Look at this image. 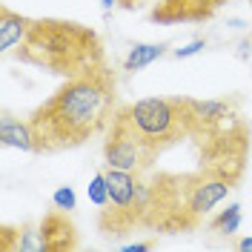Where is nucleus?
Returning <instances> with one entry per match:
<instances>
[{
  "instance_id": "nucleus-1",
  "label": "nucleus",
  "mask_w": 252,
  "mask_h": 252,
  "mask_svg": "<svg viewBox=\"0 0 252 252\" xmlns=\"http://www.w3.org/2000/svg\"><path fill=\"white\" fill-rule=\"evenodd\" d=\"M118 112V80L109 63L92 72L69 78L49 100H43L29 115V124L37 138L40 152L75 149L109 129Z\"/></svg>"
},
{
  "instance_id": "nucleus-2",
  "label": "nucleus",
  "mask_w": 252,
  "mask_h": 252,
  "mask_svg": "<svg viewBox=\"0 0 252 252\" xmlns=\"http://www.w3.org/2000/svg\"><path fill=\"white\" fill-rule=\"evenodd\" d=\"M235 189L232 181L215 172H158L149 181L146 229L158 232H192L201 220Z\"/></svg>"
},
{
  "instance_id": "nucleus-3",
  "label": "nucleus",
  "mask_w": 252,
  "mask_h": 252,
  "mask_svg": "<svg viewBox=\"0 0 252 252\" xmlns=\"http://www.w3.org/2000/svg\"><path fill=\"white\" fill-rule=\"evenodd\" d=\"M15 58L26 66L43 69L58 78H80L106 63L103 43L97 32L75 20L37 17L32 20L29 34L17 46Z\"/></svg>"
},
{
  "instance_id": "nucleus-4",
  "label": "nucleus",
  "mask_w": 252,
  "mask_h": 252,
  "mask_svg": "<svg viewBox=\"0 0 252 252\" xmlns=\"http://www.w3.org/2000/svg\"><path fill=\"white\" fill-rule=\"evenodd\" d=\"M112 121L126 126L143 146H149L158 155L178 141L195 135L192 97H143L118 106Z\"/></svg>"
},
{
  "instance_id": "nucleus-5",
  "label": "nucleus",
  "mask_w": 252,
  "mask_h": 252,
  "mask_svg": "<svg viewBox=\"0 0 252 252\" xmlns=\"http://www.w3.org/2000/svg\"><path fill=\"white\" fill-rule=\"evenodd\" d=\"M106 184H109V204L100 206L97 226L103 235L124 238L146 223L149 181H143V175L138 172L106 166Z\"/></svg>"
},
{
  "instance_id": "nucleus-6",
  "label": "nucleus",
  "mask_w": 252,
  "mask_h": 252,
  "mask_svg": "<svg viewBox=\"0 0 252 252\" xmlns=\"http://www.w3.org/2000/svg\"><path fill=\"white\" fill-rule=\"evenodd\" d=\"M103 158H106V166H112V169H126V172L146 175L149 166L160 155L152 152L149 146H143L126 126L112 121L109 129H106V141H103Z\"/></svg>"
},
{
  "instance_id": "nucleus-7",
  "label": "nucleus",
  "mask_w": 252,
  "mask_h": 252,
  "mask_svg": "<svg viewBox=\"0 0 252 252\" xmlns=\"http://www.w3.org/2000/svg\"><path fill=\"white\" fill-rule=\"evenodd\" d=\"M229 0H158L149 12L152 23L172 26V23H204L212 20Z\"/></svg>"
},
{
  "instance_id": "nucleus-8",
  "label": "nucleus",
  "mask_w": 252,
  "mask_h": 252,
  "mask_svg": "<svg viewBox=\"0 0 252 252\" xmlns=\"http://www.w3.org/2000/svg\"><path fill=\"white\" fill-rule=\"evenodd\" d=\"M40 238H43V252H66L78 247V235H75V223L69 220L66 209H58L43 215L40 220Z\"/></svg>"
},
{
  "instance_id": "nucleus-9",
  "label": "nucleus",
  "mask_w": 252,
  "mask_h": 252,
  "mask_svg": "<svg viewBox=\"0 0 252 252\" xmlns=\"http://www.w3.org/2000/svg\"><path fill=\"white\" fill-rule=\"evenodd\" d=\"M0 143L12 146V149H23V152H37V138L29 121L12 118L9 112H3L0 118Z\"/></svg>"
},
{
  "instance_id": "nucleus-10",
  "label": "nucleus",
  "mask_w": 252,
  "mask_h": 252,
  "mask_svg": "<svg viewBox=\"0 0 252 252\" xmlns=\"http://www.w3.org/2000/svg\"><path fill=\"white\" fill-rule=\"evenodd\" d=\"M29 26H32V17L12 12L9 6H0V52L9 55L15 46H20L23 37L29 34Z\"/></svg>"
},
{
  "instance_id": "nucleus-11",
  "label": "nucleus",
  "mask_w": 252,
  "mask_h": 252,
  "mask_svg": "<svg viewBox=\"0 0 252 252\" xmlns=\"http://www.w3.org/2000/svg\"><path fill=\"white\" fill-rule=\"evenodd\" d=\"M166 49H169L166 43H135L124 61V72H141L143 66H149L158 58H163Z\"/></svg>"
},
{
  "instance_id": "nucleus-12",
  "label": "nucleus",
  "mask_w": 252,
  "mask_h": 252,
  "mask_svg": "<svg viewBox=\"0 0 252 252\" xmlns=\"http://www.w3.org/2000/svg\"><path fill=\"white\" fill-rule=\"evenodd\" d=\"M238 226H241V206H238V204H229L218 218L212 220V229H215L218 235H226V238L235 235Z\"/></svg>"
},
{
  "instance_id": "nucleus-13",
  "label": "nucleus",
  "mask_w": 252,
  "mask_h": 252,
  "mask_svg": "<svg viewBox=\"0 0 252 252\" xmlns=\"http://www.w3.org/2000/svg\"><path fill=\"white\" fill-rule=\"evenodd\" d=\"M86 192H89V201H92L94 206H106V204H109V184H106V172L94 175L92 184L86 187Z\"/></svg>"
},
{
  "instance_id": "nucleus-14",
  "label": "nucleus",
  "mask_w": 252,
  "mask_h": 252,
  "mask_svg": "<svg viewBox=\"0 0 252 252\" xmlns=\"http://www.w3.org/2000/svg\"><path fill=\"white\" fill-rule=\"evenodd\" d=\"M52 204L58 206V209H66V212H72V209L78 206L75 189H72V187H58V189H55V195H52Z\"/></svg>"
},
{
  "instance_id": "nucleus-15",
  "label": "nucleus",
  "mask_w": 252,
  "mask_h": 252,
  "mask_svg": "<svg viewBox=\"0 0 252 252\" xmlns=\"http://www.w3.org/2000/svg\"><path fill=\"white\" fill-rule=\"evenodd\" d=\"M206 49V40L204 37H195L192 43H187V46H181V49H175L172 55L178 58V61H184V58H192V55H198V52H204Z\"/></svg>"
},
{
  "instance_id": "nucleus-16",
  "label": "nucleus",
  "mask_w": 252,
  "mask_h": 252,
  "mask_svg": "<svg viewBox=\"0 0 252 252\" xmlns=\"http://www.w3.org/2000/svg\"><path fill=\"white\" fill-rule=\"evenodd\" d=\"M149 0H118V6L121 9H126V12H138L141 6H146Z\"/></svg>"
},
{
  "instance_id": "nucleus-17",
  "label": "nucleus",
  "mask_w": 252,
  "mask_h": 252,
  "mask_svg": "<svg viewBox=\"0 0 252 252\" xmlns=\"http://www.w3.org/2000/svg\"><path fill=\"white\" fill-rule=\"evenodd\" d=\"M152 247H155L152 241H141V244H126L124 252H149Z\"/></svg>"
},
{
  "instance_id": "nucleus-18",
  "label": "nucleus",
  "mask_w": 252,
  "mask_h": 252,
  "mask_svg": "<svg viewBox=\"0 0 252 252\" xmlns=\"http://www.w3.org/2000/svg\"><path fill=\"white\" fill-rule=\"evenodd\" d=\"M238 250L250 252V250H252V238H241V241H238Z\"/></svg>"
},
{
  "instance_id": "nucleus-19",
  "label": "nucleus",
  "mask_w": 252,
  "mask_h": 252,
  "mask_svg": "<svg viewBox=\"0 0 252 252\" xmlns=\"http://www.w3.org/2000/svg\"><path fill=\"white\" fill-rule=\"evenodd\" d=\"M100 6L109 12V9H115V6H118V0H100Z\"/></svg>"
},
{
  "instance_id": "nucleus-20",
  "label": "nucleus",
  "mask_w": 252,
  "mask_h": 252,
  "mask_svg": "<svg viewBox=\"0 0 252 252\" xmlns=\"http://www.w3.org/2000/svg\"><path fill=\"white\" fill-rule=\"evenodd\" d=\"M250 6H252V0H250Z\"/></svg>"
}]
</instances>
